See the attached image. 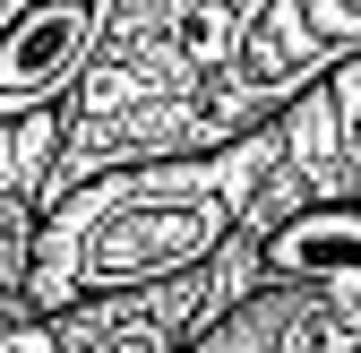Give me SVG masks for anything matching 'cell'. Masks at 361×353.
Segmentation results:
<instances>
[{
	"instance_id": "2",
	"label": "cell",
	"mask_w": 361,
	"mask_h": 353,
	"mask_svg": "<svg viewBox=\"0 0 361 353\" xmlns=\"http://www.w3.org/2000/svg\"><path fill=\"white\" fill-rule=\"evenodd\" d=\"M61 112H18L0 121V207L9 198H35L52 207V181H61Z\"/></svg>"
},
{
	"instance_id": "1",
	"label": "cell",
	"mask_w": 361,
	"mask_h": 353,
	"mask_svg": "<svg viewBox=\"0 0 361 353\" xmlns=\"http://www.w3.org/2000/svg\"><path fill=\"white\" fill-rule=\"evenodd\" d=\"M276 164H284V121L241 138V147H215V155L121 164V172H95V181L61 190L43 207V250H35L26 311L61 319L78 301L215 268V258L250 233Z\"/></svg>"
}]
</instances>
